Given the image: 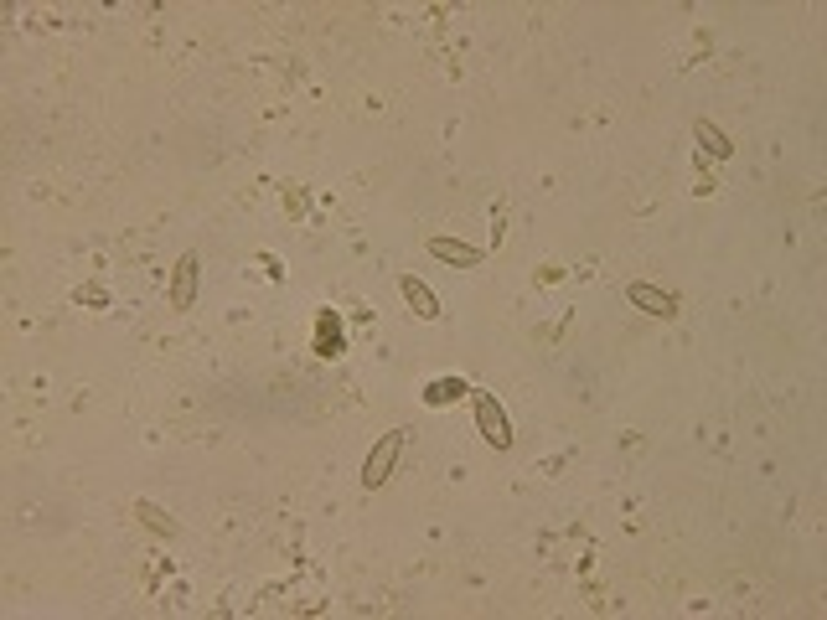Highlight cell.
I'll use <instances>...</instances> for the list:
<instances>
[{"label": "cell", "mask_w": 827, "mask_h": 620, "mask_svg": "<svg viewBox=\"0 0 827 620\" xmlns=\"http://www.w3.org/2000/svg\"><path fill=\"white\" fill-rule=\"evenodd\" d=\"M398 455H404V429H388L383 440L367 450V460H362V491H378V486L393 476Z\"/></svg>", "instance_id": "6da1fadb"}, {"label": "cell", "mask_w": 827, "mask_h": 620, "mask_svg": "<svg viewBox=\"0 0 827 620\" xmlns=\"http://www.w3.org/2000/svg\"><path fill=\"white\" fill-rule=\"evenodd\" d=\"M476 429L492 450H507L512 445V424H507V409L497 403V393H476Z\"/></svg>", "instance_id": "7a4b0ae2"}, {"label": "cell", "mask_w": 827, "mask_h": 620, "mask_svg": "<svg viewBox=\"0 0 827 620\" xmlns=\"http://www.w3.org/2000/svg\"><path fill=\"white\" fill-rule=\"evenodd\" d=\"M316 357H342L347 352V331H342V310H321L316 316V336H311Z\"/></svg>", "instance_id": "3957f363"}, {"label": "cell", "mask_w": 827, "mask_h": 620, "mask_svg": "<svg viewBox=\"0 0 827 620\" xmlns=\"http://www.w3.org/2000/svg\"><path fill=\"white\" fill-rule=\"evenodd\" d=\"M197 254H181L176 259V274H171V305L176 310H192L197 305Z\"/></svg>", "instance_id": "277c9868"}, {"label": "cell", "mask_w": 827, "mask_h": 620, "mask_svg": "<svg viewBox=\"0 0 827 620\" xmlns=\"http://www.w3.org/2000/svg\"><path fill=\"white\" fill-rule=\"evenodd\" d=\"M626 300L641 310V316H662V321H667V316H678V300H672L667 290H657V285H641V279L626 290Z\"/></svg>", "instance_id": "5b68a950"}, {"label": "cell", "mask_w": 827, "mask_h": 620, "mask_svg": "<svg viewBox=\"0 0 827 620\" xmlns=\"http://www.w3.org/2000/svg\"><path fill=\"white\" fill-rule=\"evenodd\" d=\"M430 259L455 264V269H476L481 264V248L476 243H461V238H430Z\"/></svg>", "instance_id": "8992f818"}, {"label": "cell", "mask_w": 827, "mask_h": 620, "mask_svg": "<svg viewBox=\"0 0 827 620\" xmlns=\"http://www.w3.org/2000/svg\"><path fill=\"white\" fill-rule=\"evenodd\" d=\"M398 290H404V300H409V310L419 321H440V300H435V290L424 285V279L404 274V279H398Z\"/></svg>", "instance_id": "52a82bcc"}, {"label": "cell", "mask_w": 827, "mask_h": 620, "mask_svg": "<svg viewBox=\"0 0 827 620\" xmlns=\"http://www.w3.org/2000/svg\"><path fill=\"white\" fill-rule=\"evenodd\" d=\"M471 388H466V378H435V383H424V403L430 409H450V403H461Z\"/></svg>", "instance_id": "ba28073f"}, {"label": "cell", "mask_w": 827, "mask_h": 620, "mask_svg": "<svg viewBox=\"0 0 827 620\" xmlns=\"http://www.w3.org/2000/svg\"><path fill=\"white\" fill-rule=\"evenodd\" d=\"M693 135H698V145H703V150H709V155H714V161H729V155H734V145H729V135L719 130V124H714V119H698V130H693Z\"/></svg>", "instance_id": "9c48e42d"}, {"label": "cell", "mask_w": 827, "mask_h": 620, "mask_svg": "<svg viewBox=\"0 0 827 620\" xmlns=\"http://www.w3.org/2000/svg\"><path fill=\"white\" fill-rule=\"evenodd\" d=\"M135 517L150 527V533H161V538H176V522H171V517L156 507V502H135Z\"/></svg>", "instance_id": "30bf717a"}, {"label": "cell", "mask_w": 827, "mask_h": 620, "mask_svg": "<svg viewBox=\"0 0 827 620\" xmlns=\"http://www.w3.org/2000/svg\"><path fill=\"white\" fill-rule=\"evenodd\" d=\"M78 300H88V305H109V295H104L99 285H83V290H78Z\"/></svg>", "instance_id": "8fae6325"}]
</instances>
